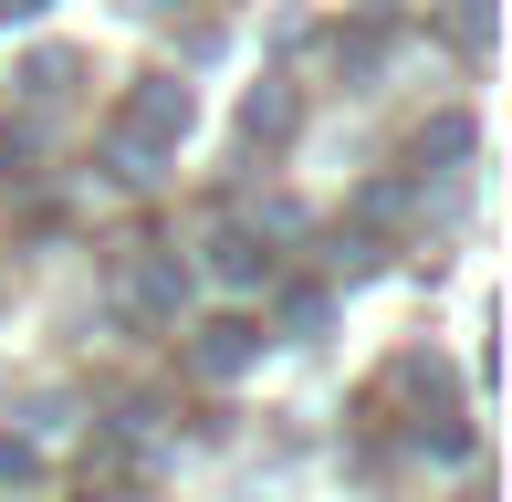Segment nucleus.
Instances as JSON below:
<instances>
[{
  "instance_id": "1",
  "label": "nucleus",
  "mask_w": 512,
  "mask_h": 502,
  "mask_svg": "<svg viewBox=\"0 0 512 502\" xmlns=\"http://www.w3.org/2000/svg\"><path fill=\"white\" fill-rule=\"evenodd\" d=\"M199 377H241L251 356H262V325H241V314H220V325H199Z\"/></svg>"
},
{
  "instance_id": "2",
  "label": "nucleus",
  "mask_w": 512,
  "mask_h": 502,
  "mask_svg": "<svg viewBox=\"0 0 512 502\" xmlns=\"http://www.w3.org/2000/svg\"><path fill=\"white\" fill-rule=\"evenodd\" d=\"M178 304H189V262L147 251V262H136V314H178Z\"/></svg>"
},
{
  "instance_id": "8",
  "label": "nucleus",
  "mask_w": 512,
  "mask_h": 502,
  "mask_svg": "<svg viewBox=\"0 0 512 502\" xmlns=\"http://www.w3.org/2000/svg\"><path fill=\"white\" fill-rule=\"evenodd\" d=\"M84 502H115V492H84Z\"/></svg>"
},
{
  "instance_id": "5",
  "label": "nucleus",
  "mask_w": 512,
  "mask_h": 502,
  "mask_svg": "<svg viewBox=\"0 0 512 502\" xmlns=\"http://www.w3.org/2000/svg\"><path fill=\"white\" fill-rule=\"evenodd\" d=\"M21 84H32V95H63V84H74V53H32V74H21Z\"/></svg>"
},
{
  "instance_id": "6",
  "label": "nucleus",
  "mask_w": 512,
  "mask_h": 502,
  "mask_svg": "<svg viewBox=\"0 0 512 502\" xmlns=\"http://www.w3.org/2000/svg\"><path fill=\"white\" fill-rule=\"evenodd\" d=\"M32 471H42V450H32V440H0V482H32Z\"/></svg>"
},
{
  "instance_id": "7",
  "label": "nucleus",
  "mask_w": 512,
  "mask_h": 502,
  "mask_svg": "<svg viewBox=\"0 0 512 502\" xmlns=\"http://www.w3.org/2000/svg\"><path fill=\"white\" fill-rule=\"evenodd\" d=\"M32 11H42V0H0V21H32Z\"/></svg>"
},
{
  "instance_id": "4",
  "label": "nucleus",
  "mask_w": 512,
  "mask_h": 502,
  "mask_svg": "<svg viewBox=\"0 0 512 502\" xmlns=\"http://www.w3.org/2000/svg\"><path fill=\"white\" fill-rule=\"evenodd\" d=\"M251 136H262V147H283V136H293V95H283V84H262V95H251V116H241Z\"/></svg>"
},
{
  "instance_id": "3",
  "label": "nucleus",
  "mask_w": 512,
  "mask_h": 502,
  "mask_svg": "<svg viewBox=\"0 0 512 502\" xmlns=\"http://www.w3.org/2000/svg\"><path fill=\"white\" fill-rule=\"evenodd\" d=\"M209 272H220V283L241 293V283H262V272H272V251L251 241V231H220V241H209Z\"/></svg>"
}]
</instances>
